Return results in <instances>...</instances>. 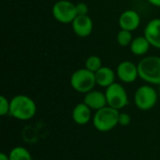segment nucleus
<instances>
[{"mask_svg": "<svg viewBox=\"0 0 160 160\" xmlns=\"http://www.w3.org/2000/svg\"><path fill=\"white\" fill-rule=\"evenodd\" d=\"M36 102L26 95H16L10 99L9 116L19 121H28L36 115Z\"/></svg>", "mask_w": 160, "mask_h": 160, "instance_id": "f257e3e1", "label": "nucleus"}, {"mask_svg": "<svg viewBox=\"0 0 160 160\" xmlns=\"http://www.w3.org/2000/svg\"><path fill=\"white\" fill-rule=\"evenodd\" d=\"M139 78L148 84H160V56L148 55L138 64Z\"/></svg>", "mask_w": 160, "mask_h": 160, "instance_id": "f03ea898", "label": "nucleus"}, {"mask_svg": "<svg viewBox=\"0 0 160 160\" xmlns=\"http://www.w3.org/2000/svg\"><path fill=\"white\" fill-rule=\"evenodd\" d=\"M120 112L110 106L96 111L93 115V126L99 132H109L119 125Z\"/></svg>", "mask_w": 160, "mask_h": 160, "instance_id": "7ed1b4c3", "label": "nucleus"}, {"mask_svg": "<svg viewBox=\"0 0 160 160\" xmlns=\"http://www.w3.org/2000/svg\"><path fill=\"white\" fill-rule=\"evenodd\" d=\"M70 85L76 92L86 94L94 90L97 85L95 73L85 68H79L71 74Z\"/></svg>", "mask_w": 160, "mask_h": 160, "instance_id": "20e7f679", "label": "nucleus"}, {"mask_svg": "<svg viewBox=\"0 0 160 160\" xmlns=\"http://www.w3.org/2000/svg\"><path fill=\"white\" fill-rule=\"evenodd\" d=\"M158 91L151 84L141 85L135 92L134 102L136 107L141 111H150L158 103Z\"/></svg>", "mask_w": 160, "mask_h": 160, "instance_id": "39448f33", "label": "nucleus"}, {"mask_svg": "<svg viewBox=\"0 0 160 160\" xmlns=\"http://www.w3.org/2000/svg\"><path fill=\"white\" fill-rule=\"evenodd\" d=\"M52 14L58 22L63 24H71L74 19L78 16L76 5L69 0L56 1L52 6Z\"/></svg>", "mask_w": 160, "mask_h": 160, "instance_id": "423d86ee", "label": "nucleus"}, {"mask_svg": "<svg viewBox=\"0 0 160 160\" xmlns=\"http://www.w3.org/2000/svg\"><path fill=\"white\" fill-rule=\"evenodd\" d=\"M108 106L120 111L128 104V96L126 88L119 82H114L105 90Z\"/></svg>", "mask_w": 160, "mask_h": 160, "instance_id": "0eeeda50", "label": "nucleus"}, {"mask_svg": "<svg viewBox=\"0 0 160 160\" xmlns=\"http://www.w3.org/2000/svg\"><path fill=\"white\" fill-rule=\"evenodd\" d=\"M115 71L117 78L124 83H132L139 78L138 65L129 60L120 62Z\"/></svg>", "mask_w": 160, "mask_h": 160, "instance_id": "6e6552de", "label": "nucleus"}, {"mask_svg": "<svg viewBox=\"0 0 160 160\" xmlns=\"http://www.w3.org/2000/svg\"><path fill=\"white\" fill-rule=\"evenodd\" d=\"M74 34L80 38L90 36L94 29V22L89 15H78L71 22Z\"/></svg>", "mask_w": 160, "mask_h": 160, "instance_id": "1a4fd4ad", "label": "nucleus"}, {"mask_svg": "<svg viewBox=\"0 0 160 160\" xmlns=\"http://www.w3.org/2000/svg\"><path fill=\"white\" fill-rule=\"evenodd\" d=\"M141 16L134 9H127L123 11L118 19V24L121 29L133 32L141 25Z\"/></svg>", "mask_w": 160, "mask_h": 160, "instance_id": "9d476101", "label": "nucleus"}, {"mask_svg": "<svg viewBox=\"0 0 160 160\" xmlns=\"http://www.w3.org/2000/svg\"><path fill=\"white\" fill-rule=\"evenodd\" d=\"M143 36L148 39L152 47L160 50V18L152 19L146 23Z\"/></svg>", "mask_w": 160, "mask_h": 160, "instance_id": "9b49d317", "label": "nucleus"}, {"mask_svg": "<svg viewBox=\"0 0 160 160\" xmlns=\"http://www.w3.org/2000/svg\"><path fill=\"white\" fill-rule=\"evenodd\" d=\"M83 102L92 111H98V110L108 106L105 92L103 93L101 91L95 90V89L84 94Z\"/></svg>", "mask_w": 160, "mask_h": 160, "instance_id": "f8f14e48", "label": "nucleus"}, {"mask_svg": "<svg viewBox=\"0 0 160 160\" xmlns=\"http://www.w3.org/2000/svg\"><path fill=\"white\" fill-rule=\"evenodd\" d=\"M71 117L72 120L79 126L87 125L93 119L92 110L82 101L81 103H78L73 108Z\"/></svg>", "mask_w": 160, "mask_h": 160, "instance_id": "ddd939ff", "label": "nucleus"}, {"mask_svg": "<svg viewBox=\"0 0 160 160\" xmlns=\"http://www.w3.org/2000/svg\"><path fill=\"white\" fill-rule=\"evenodd\" d=\"M95 76L97 85L103 88H107L114 83L115 78L117 77L116 71H114L112 68L105 66H102L97 72H95Z\"/></svg>", "mask_w": 160, "mask_h": 160, "instance_id": "4468645a", "label": "nucleus"}, {"mask_svg": "<svg viewBox=\"0 0 160 160\" xmlns=\"http://www.w3.org/2000/svg\"><path fill=\"white\" fill-rule=\"evenodd\" d=\"M151 47L150 42L144 36H138L133 38L129 45V50L136 56H143L149 52Z\"/></svg>", "mask_w": 160, "mask_h": 160, "instance_id": "2eb2a0df", "label": "nucleus"}, {"mask_svg": "<svg viewBox=\"0 0 160 160\" xmlns=\"http://www.w3.org/2000/svg\"><path fill=\"white\" fill-rule=\"evenodd\" d=\"M9 160H32L30 152L22 146H15L8 153Z\"/></svg>", "mask_w": 160, "mask_h": 160, "instance_id": "dca6fc26", "label": "nucleus"}, {"mask_svg": "<svg viewBox=\"0 0 160 160\" xmlns=\"http://www.w3.org/2000/svg\"><path fill=\"white\" fill-rule=\"evenodd\" d=\"M132 40H133V36H132V32L130 31L121 29L116 35V41L118 45H120L121 47H128V46L129 47Z\"/></svg>", "mask_w": 160, "mask_h": 160, "instance_id": "f3484780", "label": "nucleus"}, {"mask_svg": "<svg viewBox=\"0 0 160 160\" xmlns=\"http://www.w3.org/2000/svg\"><path fill=\"white\" fill-rule=\"evenodd\" d=\"M101 67H102V61L101 58L98 55H90L85 60L84 68L94 73L97 72Z\"/></svg>", "mask_w": 160, "mask_h": 160, "instance_id": "a211bd4d", "label": "nucleus"}, {"mask_svg": "<svg viewBox=\"0 0 160 160\" xmlns=\"http://www.w3.org/2000/svg\"><path fill=\"white\" fill-rule=\"evenodd\" d=\"M10 110V100H8L5 96L0 97V115L6 116L9 115Z\"/></svg>", "mask_w": 160, "mask_h": 160, "instance_id": "6ab92c4d", "label": "nucleus"}, {"mask_svg": "<svg viewBox=\"0 0 160 160\" xmlns=\"http://www.w3.org/2000/svg\"><path fill=\"white\" fill-rule=\"evenodd\" d=\"M131 123V116L127 112H120L119 125L122 127H128Z\"/></svg>", "mask_w": 160, "mask_h": 160, "instance_id": "aec40b11", "label": "nucleus"}, {"mask_svg": "<svg viewBox=\"0 0 160 160\" xmlns=\"http://www.w3.org/2000/svg\"><path fill=\"white\" fill-rule=\"evenodd\" d=\"M76 10H77L78 15H88L89 8L85 3L80 2V3L76 4Z\"/></svg>", "mask_w": 160, "mask_h": 160, "instance_id": "412c9836", "label": "nucleus"}, {"mask_svg": "<svg viewBox=\"0 0 160 160\" xmlns=\"http://www.w3.org/2000/svg\"><path fill=\"white\" fill-rule=\"evenodd\" d=\"M149 4H151L154 7L160 8V0H147Z\"/></svg>", "mask_w": 160, "mask_h": 160, "instance_id": "4be33fe9", "label": "nucleus"}, {"mask_svg": "<svg viewBox=\"0 0 160 160\" xmlns=\"http://www.w3.org/2000/svg\"><path fill=\"white\" fill-rule=\"evenodd\" d=\"M0 160H9V157L8 154L7 155L6 153H0Z\"/></svg>", "mask_w": 160, "mask_h": 160, "instance_id": "5701e85b", "label": "nucleus"}, {"mask_svg": "<svg viewBox=\"0 0 160 160\" xmlns=\"http://www.w3.org/2000/svg\"><path fill=\"white\" fill-rule=\"evenodd\" d=\"M158 86H159V90H158V91H159V94H160V84L158 85Z\"/></svg>", "mask_w": 160, "mask_h": 160, "instance_id": "b1692460", "label": "nucleus"}, {"mask_svg": "<svg viewBox=\"0 0 160 160\" xmlns=\"http://www.w3.org/2000/svg\"><path fill=\"white\" fill-rule=\"evenodd\" d=\"M132 1H139V0H132Z\"/></svg>", "mask_w": 160, "mask_h": 160, "instance_id": "393cba45", "label": "nucleus"}]
</instances>
